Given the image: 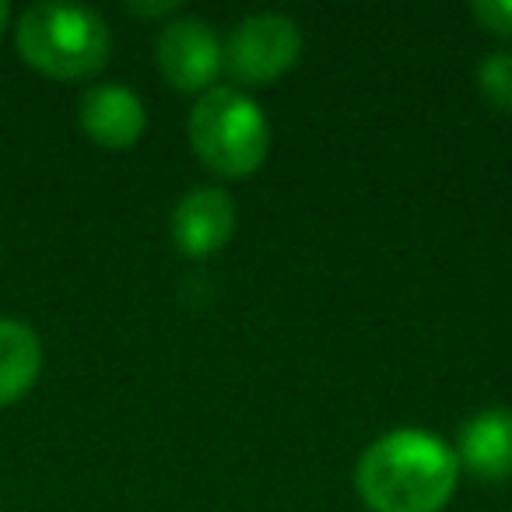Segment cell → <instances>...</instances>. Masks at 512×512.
<instances>
[{"label":"cell","instance_id":"1","mask_svg":"<svg viewBox=\"0 0 512 512\" xmlns=\"http://www.w3.org/2000/svg\"><path fill=\"white\" fill-rule=\"evenodd\" d=\"M456 481V453L421 428L386 432L355 467V488L372 512H442Z\"/></svg>","mask_w":512,"mask_h":512},{"label":"cell","instance_id":"2","mask_svg":"<svg viewBox=\"0 0 512 512\" xmlns=\"http://www.w3.org/2000/svg\"><path fill=\"white\" fill-rule=\"evenodd\" d=\"M15 46L36 71L60 81L92 78L106 67L109 25L99 11L64 0H39L18 15Z\"/></svg>","mask_w":512,"mask_h":512},{"label":"cell","instance_id":"3","mask_svg":"<svg viewBox=\"0 0 512 512\" xmlns=\"http://www.w3.org/2000/svg\"><path fill=\"white\" fill-rule=\"evenodd\" d=\"M190 144L211 172L225 179L253 176L271 148V127L239 88H211L190 113Z\"/></svg>","mask_w":512,"mask_h":512},{"label":"cell","instance_id":"4","mask_svg":"<svg viewBox=\"0 0 512 512\" xmlns=\"http://www.w3.org/2000/svg\"><path fill=\"white\" fill-rule=\"evenodd\" d=\"M302 53V32L292 18L249 15L228 32L221 46V64L239 85H271L285 71H292Z\"/></svg>","mask_w":512,"mask_h":512},{"label":"cell","instance_id":"5","mask_svg":"<svg viewBox=\"0 0 512 512\" xmlns=\"http://www.w3.org/2000/svg\"><path fill=\"white\" fill-rule=\"evenodd\" d=\"M158 71L176 92H211L221 74V43L200 18H176L155 39Z\"/></svg>","mask_w":512,"mask_h":512},{"label":"cell","instance_id":"6","mask_svg":"<svg viewBox=\"0 0 512 512\" xmlns=\"http://www.w3.org/2000/svg\"><path fill=\"white\" fill-rule=\"evenodd\" d=\"M81 130L92 137L99 148H134L141 141L148 116H144V102L130 92L120 81H102L92 85L81 95L78 106Z\"/></svg>","mask_w":512,"mask_h":512},{"label":"cell","instance_id":"7","mask_svg":"<svg viewBox=\"0 0 512 512\" xmlns=\"http://www.w3.org/2000/svg\"><path fill=\"white\" fill-rule=\"evenodd\" d=\"M235 204L218 186H197L172 207V242L186 256H211L232 239Z\"/></svg>","mask_w":512,"mask_h":512},{"label":"cell","instance_id":"8","mask_svg":"<svg viewBox=\"0 0 512 512\" xmlns=\"http://www.w3.org/2000/svg\"><path fill=\"white\" fill-rule=\"evenodd\" d=\"M456 463L477 481H509L512 477V411L491 407L463 421L456 435Z\"/></svg>","mask_w":512,"mask_h":512},{"label":"cell","instance_id":"9","mask_svg":"<svg viewBox=\"0 0 512 512\" xmlns=\"http://www.w3.org/2000/svg\"><path fill=\"white\" fill-rule=\"evenodd\" d=\"M43 372V344L25 320L0 316V407L18 404Z\"/></svg>","mask_w":512,"mask_h":512},{"label":"cell","instance_id":"10","mask_svg":"<svg viewBox=\"0 0 512 512\" xmlns=\"http://www.w3.org/2000/svg\"><path fill=\"white\" fill-rule=\"evenodd\" d=\"M477 88L498 113H512V53H491L477 67Z\"/></svg>","mask_w":512,"mask_h":512},{"label":"cell","instance_id":"11","mask_svg":"<svg viewBox=\"0 0 512 512\" xmlns=\"http://www.w3.org/2000/svg\"><path fill=\"white\" fill-rule=\"evenodd\" d=\"M474 18L484 32L512 39V0H474Z\"/></svg>","mask_w":512,"mask_h":512},{"label":"cell","instance_id":"12","mask_svg":"<svg viewBox=\"0 0 512 512\" xmlns=\"http://www.w3.org/2000/svg\"><path fill=\"white\" fill-rule=\"evenodd\" d=\"M127 11H130V15H141V18H165V15H176L179 4H176V0H155V4H144V0H130Z\"/></svg>","mask_w":512,"mask_h":512},{"label":"cell","instance_id":"13","mask_svg":"<svg viewBox=\"0 0 512 512\" xmlns=\"http://www.w3.org/2000/svg\"><path fill=\"white\" fill-rule=\"evenodd\" d=\"M8 22H11V4H8V0H0V36H4Z\"/></svg>","mask_w":512,"mask_h":512}]
</instances>
